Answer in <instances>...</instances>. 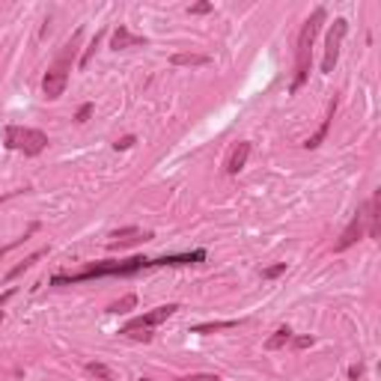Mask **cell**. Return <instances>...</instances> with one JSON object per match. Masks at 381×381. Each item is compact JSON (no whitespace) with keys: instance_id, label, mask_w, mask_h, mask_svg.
I'll list each match as a JSON object with an SVG mask.
<instances>
[{"instance_id":"obj_16","label":"cell","mask_w":381,"mask_h":381,"mask_svg":"<svg viewBox=\"0 0 381 381\" xmlns=\"http://www.w3.org/2000/svg\"><path fill=\"white\" fill-rule=\"evenodd\" d=\"M242 322H206V325H197V328H190V334H215V330H227V328H238Z\"/></svg>"},{"instance_id":"obj_1","label":"cell","mask_w":381,"mask_h":381,"mask_svg":"<svg viewBox=\"0 0 381 381\" xmlns=\"http://www.w3.org/2000/svg\"><path fill=\"white\" fill-rule=\"evenodd\" d=\"M206 259V250H194V254H179V256H132V259H107V263H89L81 272L75 274H57L51 277V286H72V283H84V280H96V277H132L137 272H149L158 265H197Z\"/></svg>"},{"instance_id":"obj_11","label":"cell","mask_w":381,"mask_h":381,"mask_svg":"<svg viewBox=\"0 0 381 381\" xmlns=\"http://www.w3.org/2000/svg\"><path fill=\"white\" fill-rule=\"evenodd\" d=\"M334 114H337V98H330V105H328V116H325V123H322V128L313 134V137H307L304 140V146L307 149H316V146H322V140L328 137V128H330V119H334Z\"/></svg>"},{"instance_id":"obj_17","label":"cell","mask_w":381,"mask_h":381,"mask_svg":"<svg viewBox=\"0 0 381 381\" xmlns=\"http://www.w3.org/2000/svg\"><path fill=\"white\" fill-rule=\"evenodd\" d=\"M134 307H137V295H125V298L114 301V304L107 307V313H128V310H134Z\"/></svg>"},{"instance_id":"obj_3","label":"cell","mask_w":381,"mask_h":381,"mask_svg":"<svg viewBox=\"0 0 381 381\" xmlns=\"http://www.w3.org/2000/svg\"><path fill=\"white\" fill-rule=\"evenodd\" d=\"M81 39H84V30H75L72 39L63 45V51L57 54V60L51 66H48V72L42 78V93L48 102H57L60 96L66 93V84H69V72H72V60L78 54V48H81Z\"/></svg>"},{"instance_id":"obj_24","label":"cell","mask_w":381,"mask_h":381,"mask_svg":"<svg viewBox=\"0 0 381 381\" xmlns=\"http://www.w3.org/2000/svg\"><path fill=\"white\" fill-rule=\"evenodd\" d=\"M89 114H93V105H84L81 110H78V116H75V123H87Z\"/></svg>"},{"instance_id":"obj_14","label":"cell","mask_w":381,"mask_h":381,"mask_svg":"<svg viewBox=\"0 0 381 381\" xmlns=\"http://www.w3.org/2000/svg\"><path fill=\"white\" fill-rule=\"evenodd\" d=\"M170 63L173 66H209L212 63V57L209 54H173L170 57Z\"/></svg>"},{"instance_id":"obj_27","label":"cell","mask_w":381,"mask_h":381,"mask_svg":"<svg viewBox=\"0 0 381 381\" xmlns=\"http://www.w3.org/2000/svg\"><path fill=\"white\" fill-rule=\"evenodd\" d=\"M360 375H364V366H360V364H355L352 369H348V378H355V381H357Z\"/></svg>"},{"instance_id":"obj_7","label":"cell","mask_w":381,"mask_h":381,"mask_svg":"<svg viewBox=\"0 0 381 381\" xmlns=\"http://www.w3.org/2000/svg\"><path fill=\"white\" fill-rule=\"evenodd\" d=\"M364 233H366V212H364V209H357L355 218L348 220V227L343 229V236H339V242L334 245V250H337V254H343V250L357 245L360 238H364Z\"/></svg>"},{"instance_id":"obj_9","label":"cell","mask_w":381,"mask_h":381,"mask_svg":"<svg viewBox=\"0 0 381 381\" xmlns=\"http://www.w3.org/2000/svg\"><path fill=\"white\" fill-rule=\"evenodd\" d=\"M140 45H146V36H134L125 24H119L114 30V39H110V48H114V51H128V48H140Z\"/></svg>"},{"instance_id":"obj_28","label":"cell","mask_w":381,"mask_h":381,"mask_svg":"<svg viewBox=\"0 0 381 381\" xmlns=\"http://www.w3.org/2000/svg\"><path fill=\"white\" fill-rule=\"evenodd\" d=\"M12 295H15V289H6V292H3V295H0V307H3V304H6V301H9V298H12Z\"/></svg>"},{"instance_id":"obj_8","label":"cell","mask_w":381,"mask_h":381,"mask_svg":"<svg viewBox=\"0 0 381 381\" xmlns=\"http://www.w3.org/2000/svg\"><path fill=\"white\" fill-rule=\"evenodd\" d=\"M143 242H152V233H149V229L125 227V229H116V233L110 236L107 247L110 250H119V247H132V245H143Z\"/></svg>"},{"instance_id":"obj_4","label":"cell","mask_w":381,"mask_h":381,"mask_svg":"<svg viewBox=\"0 0 381 381\" xmlns=\"http://www.w3.org/2000/svg\"><path fill=\"white\" fill-rule=\"evenodd\" d=\"M173 313H179V304L155 307V310H149V313H143V316H134L128 325L119 328V334L128 337V339H137V343H149V339H152V330L161 322H167Z\"/></svg>"},{"instance_id":"obj_21","label":"cell","mask_w":381,"mask_h":381,"mask_svg":"<svg viewBox=\"0 0 381 381\" xmlns=\"http://www.w3.org/2000/svg\"><path fill=\"white\" fill-rule=\"evenodd\" d=\"M179 381H220V378L212 375V373H194V375H185V378H179Z\"/></svg>"},{"instance_id":"obj_6","label":"cell","mask_w":381,"mask_h":381,"mask_svg":"<svg viewBox=\"0 0 381 381\" xmlns=\"http://www.w3.org/2000/svg\"><path fill=\"white\" fill-rule=\"evenodd\" d=\"M346 33H348V21H346V18H334V24H330V30H328V39H325V57H322V72L325 75L334 72Z\"/></svg>"},{"instance_id":"obj_5","label":"cell","mask_w":381,"mask_h":381,"mask_svg":"<svg viewBox=\"0 0 381 381\" xmlns=\"http://www.w3.org/2000/svg\"><path fill=\"white\" fill-rule=\"evenodd\" d=\"M3 146L21 155H42L48 149V134L27 125H6L3 128Z\"/></svg>"},{"instance_id":"obj_20","label":"cell","mask_w":381,"mask_h":381,"mask_svg":"<svg viewBox=\"0 0 381 381\" xmlns=\"http://www.w3.org/2000/svg\"><path fill=\"white\" fill-rule=\"evenodd\" d=\"M98 39H102V33H96V39L89 42V48L84 51V57H81V69H87L89 66V60H93V51H96V45H98Z\"/></svg>"},{"instance_id":"obj_26","label":"cell","mask_w":381,"mask_h":381,"mask_svg":"<svg viewBox=\"0 0 381 381\" xmlns=\"http://www.w3.org/2000/svg\"><path fill=\"white\" fill-rule=\"evenodd\" d=\"M114 146H116V149H132V146H134V134H128V137H123V140H116Z\"/></svg>"},{"instance_id":"obj_22","label":"cell","mask_w":381,"mask_h":381,"mask_svg":"<svg viewBox=\"0 0 381 381\" xmlns=\"http://www.w3.org/2000/svg\"><path fill=\"white\" fill-rule=\"evenodd\" d=\"M36 229H39V224H33V227H30V229H27V233H24L21 238H18V242H15V245H21V242H27V238H30V236H33V233H36ZM15 245H9V247H0V256H3V254H6V250H12Z\"/></svg>"},{"instance_id":"obj_13","label":"cell","mask_w":381,"mask_h":381,"mask_svg":"<svg viewBox=\"0 0 381 381\" xmlns=\"http://www.w3.org/2000/svg\"><path fill=\"white\" fill-rule=\"evenodd\" d=\"M45 256H48V247H42V250H36V254H30V256L24 259V263H21V265H15V268H12V272H9V274H6V280H15V277H21L24 272H30V268H33V265L39 263V259H45Z\"/></svg>"},{"instance_id":"obj_18","label":"cell","mask_w":381,"mask_h":381,"mask_svg":"<svg viewBox=\"0 0 381 381\" xmlns=\"http://www.w3.org/2000/svg\"><path fill=\"white\" fill-rule=\"evenodd\" d=\"M89 375H96V378H102V381H114V369L105 366V364H87L84 366Z\"/></svg>"},{"instance_id":"obj_12","label":"cell","mask_w":381,"mask_h":381,"mask_svg":"<svg viewBox=\"0 0 381 381\" xmlns=\"http://www.w3.org/2000/svg\"><path fill=\"white\" fill-rule=\"evenodd\" d=\"M378 200H381V194H378V190H375V194L373 197H369V203H366V209H364V212H366V233H369V238H378Z\"/></svg>"},{"instance_id":"obj_2","label":"cell","mask_w":381,"mask_h":381,"mask_svg":"<svg viewBox=\"0 0 381 381\" xmlns=\"http://www.w3.org/2000/svg\"><path fill=\"white\" fill-rule=\"evenodd\" d=\"M325 6H316L313 9V15L304 21V27H301V33H298V42H295V78H292V93H298L301 87L307 84V78H310V66H313V42H316V36H319V30H322L325 24Z\"/></svg>"},{"instance_id":"obj_19","label":"cell","mask_w":381,"mask_h":381,"mask_svg":"<svg viewBox=\"0 0 381 381\" xmlns=\"http://www.w3.org/2000/svg\"><path fill=\"white\" fill-rule=\"evenodd\" d=\"M280 274H286V263H277V265H268L263 268V280H274Z\"/></svg>"},{"instance_id":"obj_23","label":"cell","mask_w":381,"mask_h":381,"mask_svg":"<svg viewBox=\"0 0 381 381\" xmlns=\"http://www.w3.org/2000/svg\"><path fill=\"white\" fill-rule=\"evenodd\" d=\"M206 12H212V3H194L188 9V15H206Z\"/></svg>"},{"instance_id":"obj_25","label":"cell","mask_w":381,"mask_h":381,"mask_svg":"<svg viewBox=\"0 0 381 381\" xmlns=\"http://www.w3.org/2000/svg\"><path fill=\"white\" fill-rule=\"evenodd\" d=\"M292 346L295 348H307V346H313V337H292Z\"/></svg>"},{"instance_id":"obj_10","label":"cell","mask_w":381,"mask_h":381,"mask_svg":"<svg viewBox=\"0 0 381 381\" xmlns=\"http://www.w3.org/2000/svg\"><path fill=\"white\" fill-rule=\"evenodd\" d=\"M247 155H250V143H238L233 152H229V161H227V173L229 176H236V173H242L245 164H247Z\"/></svg>"},{"instance_id":"obj_15","label":"cell","mask_w":381,"mask_h":381,"mask_svg":"<svg viewBox=\"0 0 381 381\" xmlns=\"http://www.w3.org/2000/svg\"><path fill=\"white\" fill-rule=\"evenodd\" d=\"M289 343H292V330H289V328H277L274 337H268L265 348H268V352H277V348H283V346H289Z\"/></svg>"},{"instance_id":"obj_29","label":"cell","mask_w":381,"mask_h":381,"mask_svg":"<svg viewBox=\"0 0 381 381\" xmlns=\"http://www.w3.org/2000/svg\"><path fill=\"white\" fill-rule=\"evenodd\" d=\"M0 325H3V313H0Z\"/></svg>"}]
</instances>
